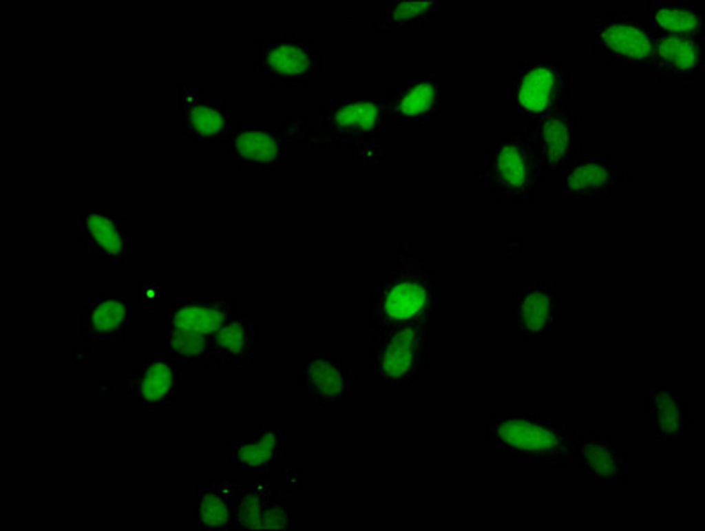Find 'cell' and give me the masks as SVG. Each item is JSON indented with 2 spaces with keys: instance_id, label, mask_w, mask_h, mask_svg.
I'll use <instances>...</instances> for the list:
<instances>
[{
  "instance_id": "6da1fadb",
  "label": "cell",
  "mask_w": 705,
  "mask_h": 531,
  "mask_svg": "<svg viewBox=\"0 0 705 531\" xmlns=\"http://www.w3.org/2000/svg\"><path fill=\"white\" fill-rule=\"evenodd\" d=\"M567 90L562 59L529 56L510 74L511 113L536 121L552 108Z\"/></svg>"
},
{
  "instance_id": "7a4b0ae2",
  "label": "cell",
  "mask_w": 705,
  "mask_h": 531,
  "mask_svg": "<svg viewBox=\"0 0 705 531\" xmlns=\"http://www.w3.org/2000/svg\"><path fill=\"white\" fill-rule=\"evenodd\" d=\"M597 46L607 54L631 65L653 61L654 33L643 19L612 15L596 24Z\"/></svg>"
},
{
  "instance_id": "3957f363",
  "label": "cell",
  "mask_w": 705,
  "mask_h": 531,
  "mask_svg": "<svg viewBox=\"0 0 705 531\" xmlns=\"http://www.w3.org/2000/svg\"><path fill=\"white\" fill-rule=\"evenodd\" d=\"M571 114L567 90L552 108L534 121L532 138L549 162L560 160L567 152Z\"/></svg>"
},
{
  "instance_id": "277c9868",
  "label": "cell",
  "mask_w": 705,
  "mask_h": 531,
  "mask_svg": "<svg viewBox=\"0 0 705 531\" xmlns=\"http://www.w3.org/2000/svg\"><path fill=\"white\" fill-rule=\"evenodd\" d=\"M702 56L697 37L654 33L653 62L664 72L673 74L692 72L699 67L703 61Z\"/></svg>"
},
{
  "instance_id": "5b68a950",
  "label": "cell",
  "mask_w": 705,
  "mask_h": 531,
  "mask_svg": "<svg viewBox=\"0 0 705 531\" xmlns=\"http://www.w3.org/2000/svg\"><path fill=\"white\" fill-rule=\"evenodd\" d=\"M650 27L656 34L697 37L704 28V18L693 7L677 1L653 2Z\"/></svg>"
},
{
  "instance_id": "8992f818",
  "label": "cell",
  "mask_w": 705,
  "mask_h": 531,
  "mask_svg": "<svg viewBox=\"0 0 705 531\" xmlns=\"http://www.w3.org/2000/svg\"><path fill=\"white\" fill-rule=\"evenodd\" d=\"M442 88L438 72H426L407 90L400 105L401 112L417 120L439 115L442 110Z\"/></svg>"
},
{
  "instance_id": "52a82bcc",
  "label": "cell",
  "mask_w": 705,
  "mask_h": 531,
  "mask_svg": "<svg viewBox=\"0 0 705 531\" xmlns=\"http://www.w3.org/2000/svg\"><path fill=\"white\" fill-rule=\"evenodd\" d=\"M532 151L529 143L516 139L506 140L497 145L496 166L507 186L520 188L526 183Z\"/></svg>"
},
{
  "instance_id": "ba28073f",
  "label": "cell",
  "mask_w": 705,
  "mask_h": 531,
  "mask_svg": "<svg viewBox=\"0 0 705 531\" xmlns=\"http://www.w3.org/2000/svg\"><path fill=\"white\" fill-rule=\"evenodd\" d=\"M500 432L501 437L507 442L523 449H549L556 442L551 432L523 421H511L503 424Z\"/></svg>"
},
{
  "instance_id": "9c48e42d",
  "label": "cell",
  "mask_w": 705,
  "mask_h": 531,
  "mask_svg": "<svg viewBox=\"0 0 705 531\" xmlns=\"http://www.w3.org/2000/svg\"><path fill=\"white\" fill-rule=\"evenodd\" d=\"M422 302V289L415 284L403 283L388 292L385 302L386 310L392 317H407L417 312Z\"/></svg>"
},
{
  "instance_id": "30bf717a",
  "label": "cell",
  "mask_w": 705,
  "mask_h": 531,
  "mask_svg": "<svg viewBox=\"0 0 705 531\" xmlns=\"http://www.w3.org/2000/svg\"><path fill=\"white\" fill-rule=\"evenodd\" d=\"M410 355V333L408 331L399 333L392 338L385 351V369L392 376L403 374L409 366Z\"/></svg>"
},
{
  "instance_id": "8fae6325",
  "label": "cell",
  "mask_w": 705,
  "mask_h": 531,
  "mask_svg": "<svg viewBox=\"0 0 705 531\" xmlns=\"http://www.w3.org/2000/svg\"><path fill=\"white\" fill-rule=\"evenodd\" d=\"M239 153L247 158L260 161L272 160L276 154V144L269 136L258 133L242 134L237 140Z\"/></svg>"
},
{
  "instance_id": "7c38bea8",
  "label": "cell",
  "mask_w": 705,
  "mask_h": 531,
  "mask_svg": "<svg viewBox=\"0 0 705 531\" xmlns=\"http://www.w3.org/2000/svg\"><path fill=\"white\" fill-rule=\"evenodd\" d=\"M269 65L274 70L284 74H297L306 68V59L293 47L279 46L268 56Z\"/></svg>"
},
{
  "instance_id": "4fadbf2b",
  "label": "cell",
  "mask_w": 705,
  "mask_h": 531,
  "mask_svg": "<svg viewBox=\"0 0 705 531\" xmlns=\"http://www.w3.org/2000/svg\"><path fill=\"white\" fill-rule=\"evenodd\" d=\"M313 382L322 393L328 395L337 393L341 388V377L336 370L324 362L313 363L311 368Z\"/></svg>"
},
{
  "instance_id": "5bb4252c",
  "label": "cell",
  "mask_w": 705,
  "mask_h": 531,
  "mask_svg": "<svg viewBox=\"0 0 705 531\" xmlns=\"http://www.w3.org/2000/svg\"><path fill=\"white\" fill-rule=\"evenodd\" d=\"M193 127L200 134L209 135L218 132L223 127L224 121L219 113L204 106H197L189 113Z\"/></svg>"
},
{
  "instance_id": "9a60e30c",
  "label": "cell",
  "mask_w": 705,
  "mask_h": 531,
  "mask_svg": "<svg viewBox=\"0 0 705 531\" xmlns=\"http://www.w3.org/2000/svg\"><path fill=\"white\" fill-rule=\"evenodd\" d=\"M607 174L597 165H587L574 171L570 176L569 183L571 188L581 189L601 185L607 180Z\"/></svg>"
},
{
  "instance_id": "2e32d148",
  "label": "cell",
  "mask_w": 705,
  "mask_h": 531,
  "mask_svg": "<svg viewBox=\"0 0 705 531\" xmlns=\"http://www.w3.org/2000/svg\"><path fill=\"white\" fill-rule=\"evenodd\" d=\"M375 117V111L369 105H353L339 112L337 119L341 125L367 126Z\"/></svg>"
},
{
  "instance_id": "e0dca14e",
  "label": "cell",
  "mask_w": 705,
  "mask_h": 531,
  "mask_svg": "<svg viewBox=\"0 0 705 531\" xmlns=\"http://www.w3.org/2000/svg\"><path fill=\"white\" fill-rule=\"evenodd\" d=\"M586 457L591 468L602 477H609L614 471V464L611 453L604 447L590 446L587 448Z\"/></svg>"
},
{
  "instance_id": "ac0fdd59",
  "label": "cell",
  "mask_w": 705,
  "mask_h": 531,
  "mask_svg": "<svg viewBox=\"0 0 705 531\" xmlns=\"http://www.w3.org/2000/svg\"><path fill=\"white\" fill-rule=\"evenodd\" d=\"M680 416L676 408L672 405L661 407L659 414L660 426L664 432L673 433L679 427Z\"/></svg>"
}]
</instances>
